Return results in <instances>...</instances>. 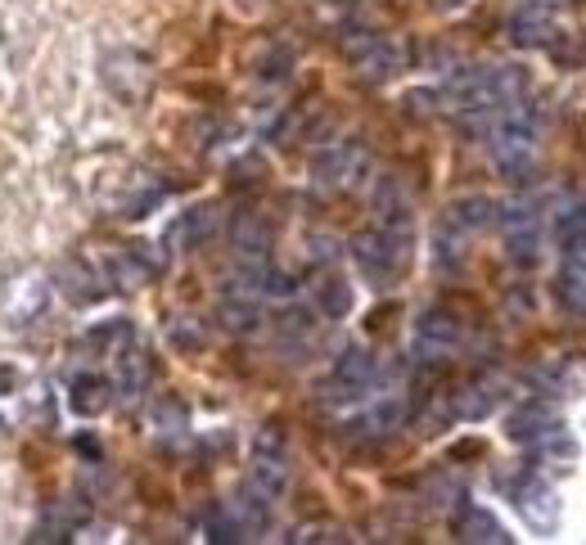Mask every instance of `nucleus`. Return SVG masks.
<instances>
[{
    "mask_svg": "<svg viewBox=\"0 0 586 545\" xmlns=\"http://www.w3.org/2000/svg\"><path fill=\"white\" fill-rule=\"evenodd\" d=\"M289 541H303V545H312V541H344V532L329 527V523H307V527L293 532Z\"/></svg>",
    "mask_w": 586,
    "mask_h": 545,
    "instance_id": "obj_31",
    "label": "nucleus"
},
{
    "mask_svg": "<svg viewBox=\"0 0 586 545\" xmlns=\"http://www.w3.org/2000/svg\"><path fill=\"white\" fill-rule=\"evenodd\" d=\"M433 6H437V10H460L465 0H433Z\"/></svg>",
    "mask_w": 586,
    "mask_h": 545,
    "instance_id": "obj_33",
    "label": "nucleus"
},
{
    "mask_svg": "<svg viewBox=\"0 0 586 545\" xmlns=\"http://www.w3.org/2000/svg\"><path fill=\"white\" fill-rule=\"evenodd\" d=\"M411 243H415V226L398 221V226H370L352 239V262L361 266V275L370 284H393L406 262H411Z\"/></svg>",
    "mask_w": 586,
    "mask_h": 545,
    "instance_id": "obj_2",
    "label": "nucleus"
},
{
    "mask_svg": "<svg viewBox=\"0 0 586 545\" xmlns=\"http://www.w3.org/2000/svg\"><path fill=\"white\" fill-rule=\"evenodd\" d=\"M487 140H492V163L501 172H510L514 181L528 176L532 154H536V109L532 99H514V105L492 113V127H487Z\"/></svg>",
    "mask_w": 586,
    "mask_h": 545,
    "instance_id": "obj_1",
    "label": "nucleus"
},
{
    "mask_svg": "<svg viewBox=\"0 0 586 545\" xmlns=\"http://www.w3.org/2000/svg\"><path fill=\"white\" fill-rule=\"evenodd\" d=\"M249 482L262 491V495H275L289 487V465H284V433L275 424H267L258 433V446H253V469H249Z\"/></svg>",
    "mask_w": 586,
    "mask_h": 545,
    "instance_id": "obj_8",
    "label": "nucleus"
},
{
    "mask_svg": "<svg viewBox=\"0 0 586 545\" xmlns=\"http://www.w3.org/2000/svg\"><path fill=\"white\" fill-rule=\"evenodd\" d=\"M555 239L564 243V253H586V208H564L555 221Z\"/></svg>",
    "mask_w": 586,
    "mask_h": 545,
    "instance_id": "obj_25",
    "label": "nucleus"
},
{
    "mask_svg": "<svg viewBox=\"0 0 586 545\" xmlns=\"http://www.w3.org/2000/svg\"><path fill=\"white\" fill-rule=\"evenodd\" d=\"M316 307H321L329 320L348 316V312H352V284H348L344 275H325V280L316 284Z\"/></svg>",
    "mask_w": 586,
    "mask_h": 545,
    "instance_id": "obj_24",
    "label": "nucleus"
},
{
    "mask_svg": "<svg viewBox=\"0 0 586 545\" xmlns=\"http://www.w3.org/2000/svg\"><path fill=\"white\" fill-rule=\"evenodd\" d=\"M312 334V312L307 307H284L280 312V338H307Z\"/></svg>",
    "mask_w": 586,
    "mask_h": 545,
    "instance_id": "obj_30",
    "label": "nucleus"
},
{
    "mask_svg": "<svg viewBox=\"0 0 586 545\" xmlns=\"http://www.w3.org/2000/svg\"><path fill=\"white\" fill-rule=\"evenodd\" d=\"M443 217L452 226H460L465 235H478V230H487V226L501 217V204H497V198H487V194H465V198H456V204Z\"/></svg>",
    "mask_w": 586,
    "mask_h": 545,
    "instance_id": "obj_14",
    "label": "nucleus"
},
{
    "mask_svg": "<svg viewBox=\"0 0 586 545\" xmlns=\"http://www.w3.org/2000/svg\"><path fill=\"white\" fill-rule=\"evenodd\" d=\"M204 532H208V541H217V545H226V541H249V536H243V527H239V519L230 514V505L213 510V514L204 519Z\"/></svg>",
    "mask_w": 586,
    "mask_h": 545,
    "instance_id": "obj_28",
    "label": "nucleus"
},
{
    "mask_svg": "<svg viewBox=\"0 0 586 545\" xmlns=\"http://www.w3.org/2000/svg\"><path fill=\"white\" fill-rule=\"evenodd\" d=\"M90 284H95V275H90V266H86V262H77V258H73V262H64V266H59V288H64L68 297H77V303L95 297V288H90Z\"/></svg>",
    "mask_w": 586,
    "mask_h": 545,
    "instance_id": "obj_27",
    "label": "nucleus"
},
{
    "mask_svg": "<svg viewBox=\"0 0 586 545\" xmlns=\"http://www.w3.org/2000/svg\"><path fill=\"white\" fill-rule=\"evenodd\" d=\"M406 419V406H402V396H383V402H375L352 428H361L366 437H388V433H398Z\"/></svg>",
    "mask_w": 586,
    "mask_h": 545,
    "instance_id": "obj_19",
    "label": "nucleus"
},
{
    "mask_svg": "<svg viewBox=\"0 0 586 545\" xmlns=\"http://www.w3.org/2000/svg\"><path fill=\"white\" fill-rule=\"evenodd\" d=\"M370 383H375V357L366 347H348V352L334 361L321 392H325V402H357V396L370 392Z\"/></svg>",
    "mask_w": 586,
    "mask_h": 545,
    "instance_id": "obj_7",
    "label": "nucleus"
},
{
    "mask_svg": "<svg viewBox=\"0 0 586 545\" xmlns=\"http://www.w3.org/2000/svg\"><path fill=\"white\" fill-rule=\"evenodd\" d=\"M560 303L577 316H586V253H573V262L560 275Z\"/></svg>",
    "mask_w": 586,
    "mask_h": 545,
    "instance_id": "obj_23",
    "label": "nucleus"
},
{
    "mask_svg": "<svg viewBox=\"0 0 586 545\" xmlns=\"http://www.w3.org/2000/svg\"><path fill=\"white\" fill-rule=\"evenodd\" d=\"M510 495H514V505L523 510V519H528L536 532H551V527H555V519H560V501H555L551 482H542L536 473H523L519 482H510Z\"/></svg>",
    "mask_w": 586,
    "mask_h": 545,
    "instance_id": "obj_9",
    "label": "nucleus"
},
{
    "mask_svg": "<svg viewBox=\"0 0 586 545\" xmlns=\"http://www.w3.org/2000/svg\"><path fill=\"white\" fill-rule=\"evenodd\" d=\"M375 217H379V226L411 221V189L402 185V176H383L375 185Z\"/></svg>",
    "mask_w": 586,
    "mask_h": 545,
    "instance_id": "obj_18",
    "label": "nucleus"
},
{
    "mask_svg": "<svg viewBox=\"0 0 586 545\" xmlns=\"http://www.w3.org/2000/svg\"><path fill=\"white\" fill-rule=\"evenodd\" d=\"M344 50L357 68L361 81H388L406 68V45L393 41V36H375V32H357V36H344Z\"/></svg>",
    "mask_w": 586,
    "mask_h": 545,
    "instance_id": "obj_3",
    "label": "nucleus"
},
{
    "mask_svg": "<svg viewBox=\"0 0 586 545\" xmlns=\"http://www.w3.org/2000/svg\"><path fill=\"white\" fill-rule=\"evenodd\" d=\"M501 235H506V248H510V262L519 266H532L536 258H542V212H536V204H510L501 208Z\"/></svg>",
    "mask_w": 586,
    "mask_h": 545,
    "instance_id": "obj_5",
    "label": "nucleus"
},
{
    "mask_svg": "<svg viewBox=\"0 0 586 545\" xmlns=\"http://www.w3.org/2000/svg\"><path fill=\"white\" fill-rule=\"evenodd\" d=\"M68 402H73L77 415H100V411L113 402V396H109V383H105L100 374H82V379L73 383V396H68Z\"/></svg>",
    "mask_w": 586,
    "mask_h": 545,
    "instance_id": "obj_22",
    "label": "nucleus"
},
{
    "mask_svg": "<svg viewBox=\"0 0 586 545\" xmlns=\"http://www.w3.org/2000/svg\"><path fill=\"white\" fill-rule=\"evenodd\" d=\"M465 243H469V235L443 217V221H437V230H433V262L443 266V271H456L465 262Z\"/></svg>",
    "mask_w": 586,
    "mask_h": 545,
    "instance_id": "obj_21",
    "label": "nucleus"
},
{
    "mask_svg": "<svg viewBox=\"0 0 586 545\" xmlns=\"http://www.w3.org/2000/svg\"><path fill=\"white\" fill-rule=\"evenodd\" d=\"M217 320L230 329V334H253L262 325V307H258V293L249 288H226L221 293V307H217Z\"/></svg>",
    "mask_w": 586,
    "mask_h": 545,
    "instance_id": "obj_13",
    "label": "nucleus"
},
{
    "mask_svg": "<svg viewBox=\"0 0 586 545\" xmlns=\"http://www.w3.org/2000/svg\"><path fill=\"white\" fill-rule=\"evenodd\" d=\"M366 167H370L366 149L357 140H338V144H325L312 159V185L316 189H352L366 176Z\"/></svg>",
    "mask_w": 586,
    "mask_h": 545,
    "instance_id": "obj_4",
    "label": "nucleus"
},
{
    "mask_svg": "<svg viewBox=\"0 0 586 545\" xmlns=\"http://www.w3.org/2000/svg\"><path fill=\"white\" fill-rule=\"evenodd\" d=\"M506 396V383L497 379V374H478V379H469L465 388H456L452 392V415L456 419H482V415H492L497 411V402Z\"/></svg>",
    "mask_w": 586,
    "mask_h": 545,
    "instance_id": "obj_10",
    "label": "nucleus"
},
{
    "mask_svg": "<svg viewBox=\"0 0 586 545\" xmlns=\"http://www.w3.org/2000/svg\"><path fill=\"white\" fill-rule=\"evenodd\" d=\"M154 424H159L163 433H185L189 415H185V406L176 402V396H163V402L154 406Z\"/></svg>",
    "mask_w": 586,
    "mask_h": 545,
    "instance_id": "obj_29",
    "label": "nucleus"
},
{
    "mask_svg": "<svg viewBox=\"0 0 586 545\" xmlns=\"http://www.w3.org/2000/svg\"><path fill=\"white\" fill-rule=\"evenodd\" d=\"M406 113L433 118V113H437V90H411V95H406Z\"/></svg>",
    "mask_w": 586,
    "mask_h": 545,
    "instance_id": "obj_32",
    "label": "nucleus"
},
{
    "mask_svg": "<svg viewBox=\"0 0 586 545\" xmlns=\"http://www.w3.org/2000/svg\"><path fill=\"white\" fill-rule=\"evenodd\" d=\"M456 536H460L465 545H506V541H510V532L497 523V514H487V510H478V505H460V514H456Z\"/></svg>",
    "mask_w": 586,
    "mask_h": 545,
    "instance_id": "obj_15",
    "label": "nucleus"
},
{
    "mask_svg": "<svg viewBox=\"0 0 586 545\" xmlns=\"http://www.w3.org/2000/svg\"><path fill=\"white\" fill-rule=\"evenodd\" d=\"M213 230H217V208L213 204H199V208H189L181 217V239L185 243H204V239H213Z\"/></svg>",
    "mask_w": 586,
    "mask_h": 545,
    "instance_id": "obj_26",
    "label": "nucleus"
},
{
    "mask_svg": "<svg viewBox=\"0 0 586 545\" xmlns=\"http://www.w3.org/2000/svg\"><path fill=\"white\" fill-rule=\"evenodd\" d=\"M551 428H560V415H555L551 402H523V406L510 411V419H506V433H510L514 442H523V446H536Z\"/></svg>",
    "mask_w": 586,
    "mask_h": 545,
    "instance_id": "obj_12",
    "label": "nucleus"
},
{
    "mask_svg": "<svg viewBox=\"0 0 586 545\" xmlns=\"http://www.w3.org/2000/svg\"><path fill=\"white\" fill-rule=\"evenodd\" d=\"M334 6H352V0H334Z\"/></svg>",
    "mask_w": 586,
    "mask_h": 545,
    "instance_id": "obj_34",
    "label": "nucleus"
},
{
    "mask_svg": "<svg viewBox=\"0 0 586 545\" xmlns=\"http://www.w3.org/2000/svg\"><path fill=\"white\" fill-rule=\"evenodd\" d=\"M555 36V23L542 6H523L514 19H510V41L523 45V50H546Z\"/></svg>",
    "mask_w": 586,
    "mask_h": 545,
    "instance_id": "obj_16",
    "label": "nucleus"
},
{
    "mask_svg": "<svg viewBox=\"0 0 586 545\" xmlns=\"http://www.w3.org/2000/svg\"><path fill=\"white\" fill-rule=\"evenodd\" d=\"M144 383H150V357H144L140 347H127V352H118V379H113V388L131 402V396L144 392Z\"/></svg>",
    "mask_w": 586,
    "mask_h": 545,
    "instance_id": "obj_20",
    "label": "nucleus"
},
{
    "mask_svg": "<svg viewBox=\"0 0 586 545\" xmlns=\"http://www.w3.org/2000/svg\"><path fill=\"white\" fill-rule=\"evenodd\" d=\"M230 248L235 262H271V226L258 212H239L230 221Z\"/></svg>",
    "mask_w": 586,
    "mask_h": 545,
    "instance_id": "obj_11",
    "label": "nucleus"
},
{
    "mask_svg": "<svg viewBox=\"0 0 586 545\" xmlns=\"http://www.w3.org/2000/svg\"><path fill=\"white\" fill-rule=\"evenodd\" d=\"M230 514L239 519V527H243V536H262L267 527H271V495H262L253 482L249 487H243L239 495H235V501H230Z\"/></svg>",
    "mask_w": 586,
    "mask_h": 545,
    "instance_id": "obj_17",
    "label": "nucleus"
},
{
    "mask_svg": "<svg viewBox=\"0 0 586 545\" xmlns=\"http://www.w3.org/2000/svg\"><path fill=\"white\" fill-rule=\"evenodd\" d=\"M460 342V320L447 307H428L415 320V361L420 366H443Z\"/></svg>",
    "mask_w": 586,
    "mask_h": 545,
    "instance_id": "obj_6",
    "label": "nucleus"
}]
</instances>
